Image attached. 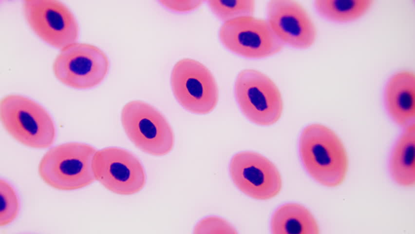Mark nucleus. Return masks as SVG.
Here are the masks:
<instances>
[{
    "label": "nucleus",
    "instance_id": "obj_1",
    "mask_svg": "<svg viewBox=\"0 0 415 234\" xmlns=\"http://www.w3.org/2000/svg\"><path fill=\"white\" fill-rule=\"evenodd\" d=\"M299 152L306 171L317 182L328 187L343 182L348 168L347 154L332 129L320 124L305 127L300 138Z\"/></svg>",
    "mask_w": 415,
    "mask_h": 234
},
{
    "label": "nucleus",
    "instance_id": "obj_2",
    "mask_svg": "<svg viewBox=\"0 0 415 234\" xmlns=\"http://www.w3.org/2000/svg\"><path fill=\"white\" fill-rule=\"evenodd\" d=\"M2 125L14 139L27 147H51L56 137L54 120L40 104L24 96L9 94L0 100Z\"/></svg>",
    "mask_w": 415,
    "mask_h": 234
},
{
    "label": "nucleus",
    "instance_id": "obj_3",
    "mask_svg": "<svg viewBox=\"0 0 415 234\" xmlns=\"http://www.w3.org/2000/svg\"><path fill=\"white\" fill-rule=\"evenodd\" d=\"M97 150L82 142H70L51 148L41 158L38 172L51 187L73 191L87 187L95 180L92 168Z\"/></svg>",
    "mask_w": 415,
    "mask_h": 234
},
{
    "label": "nucleus",
    "instance_id": "obj_4",
    "mask_svg": "<svg viewBox=\"0 0 415 234\" xmlns=\"http://www.w3.org/2000/svg\"><path fill=\"white\" fill-rule=\"evenodd\" d=\"M120 118L127 136L141 151L163 156L172 150L174 136L172 128L153 106L140 100L130 101L123 107Z\"/></svg>",
    "mask_w": 415,
    "mask_h": 234
},
{
    "label": "nucleus",
    "instance_id": "obj_5",
    "mask_svg": "<svg viewBox=\"0 0 415 234\" xmlns=\"http://www.w3.org/2000/svg\"><path fill=\"white\" fill-rule=\"evenodd\" d=\"M234 93L242 112L253 123L268 126L280 118L283 110L281 92L263 73L253 69L241 71L235 80Z\"/></svg>",
    "mask_w": 415,
    "mask_h": 234
},
{
    "label": "nucleus",
    "instance_id": "obj_6",
    "mask_svg": "<svg viewBox=\"0 0 415 234\" xmlns=\"http://www.w3.org/2000/svg\"><path fill=\"white\" fill-rule=\"evenodd\" d=\"M109 67V59L102 50L92 44L75 42L60 50L54 61L53 71L62 84L86 89L101 83Z\"/></svg>",
    "mask_w": 415,
    "mask_h": 234
},
{
    "label": "nucleus",
    "instance_id": "obj_7",
    "mask_svg": "<svg viewBox=\"0 0 415 234\" xmlns=\"http://www.w3.org/2000/svg\"><path fill=\"white\" fill-rule=\"evenodd\" d=\"M173 94L186 110L198 115L212 112L219 98L218 88L210 71L201 62L190 58L177 61L170 75Z\"/></svg>",
    "mask_w": 415,
    "mask_h": 234
},
{
    "label": "nucleus",
    "instance_id": "obj_8",
    "mask_svg": "<svg viewBox=\"0 0 415 234\" xmlns=\"http://www.w3.org/2000/svg\"><path fill=\"white\" fill-rule=\"evenodd\" d=\"M219 37L228 50L248 58L269 57L278 54L284 47L267 20L254 16L224 22L220 28Z\"/></svg>",
    "mask_w": 415,
    "mask_h": 234
},
{
    "label": "nucleus",
    "instance_id": "obj_9",
    "mask_svg": "<svg viewBox=\"0 0 415 234\" xmlns=\"http://www.w3.org/2000/svg\"><path fill=\"white\" fill-rule=\"evenodd\" d=\"M92 168L95 180L117 195H134L146 184V176L142 163L125 149L110 147L97 150Z\"/></svg>",
    "mask_w": 415,
    "mask_h": 234
},
{
    "label": "nucleus",
    "instance_id": "obj_10",
    "mask_svg": "<svg viewBox=\"0 0 415 234\" xmlns=\"http://www.w3.org/2000/svg\"><path fill=\"white\" fill-rule=\"evenodd\" d=\"M24 16L33 32L49 45L62 49L77 42L79 26L74 13L58 0H24Z\"/></svg>",
    "mask_w": 415,
    "mask_h": 234
},
{
    "label": "nucleus",
    "instance_id": "obj_11",
    "mask_svg": "<svg viewBox=\"0 0 415 234\" xmlns=\"http://www.w3.org/2000/svg\"><path fill=\"white\" fill-rule=\"evenodd\" d=\"M229 170L236 186L254 199H269L281 190L282 177L277 168L259 153L244 151L236 154L231 159Z\"/></svg>",
    "mask_w": 415,
    "mask_h": 234
},
{
    "label": "nucleus",
    "instance_id": "obj_12",
    "mask_svg": "<svg viewBox=\"0 0 415 234\" xmlns=\"http://www.w3.org/2000/svg\"><path fill=\"white\" fill-rule=\"evenodd\" d=\"M266 20L285 45L306 49L316 39V25L306 9L294 0H271L266 6Z\"/></svg>",
    "mask_w": 415,
    "mask_h": 234
},
{
    "label": "nucleus",
    "instance_id": "obj_13",
    "mask_svg": "<svg viewBox=\"0 0 415 234\" xmlns=\"http://www.w3.org/2000/svg\"><path fill=\"white\" fill-rule=\"evenodd\" d=\"M387 110L397 124L406 127L414 124L415 118V75L402 70L393 75L385 91Z\"/></svg>",
    "mask_w": 415,
    "mask_h": 234
},
{
    "label": "nucleus",
    "instance_id": "obj_14",
    "mask_svg": "<svg viewBox=\"0 0 415 234\" xmlns=\"http://www.w3.org/2000/svg\"><path fill=\"white\" fill-rule=\"evenodd\" d=\"M390 171L394 181L403 187L415 184V125L405 127L393 149Z\"/></svg>",
    "mask_w": 415,
    "mask_h": 234
},
{
    "label": "nucleus",
    "instance_id": "obj_15",
    "mask_svg": "<svg viewBox=\"0 0 415 234\" xmlns=\"http://www.w3.org/2000/svg\"><path fill=\"white\" fill-rule=\"evenodd\" d=\"M274 234H318L320 228L315 218L304 206L287 203L278 208L271 221Z\"/></svg>",
    "mask_w": 415,
    "mask_h": 234
},
{
    "label": "nucleus",
    "instance_id": "obj_16",
    "mask_svg": "<svg viewBox=\"0 0 415 234\" xmlns=\"http://www.w3.org/2000/svg\"><path fill=\"white\" fill-rule=\"evenodd\" d=\"M373 3V0H316L314 6L323 18L331 21L343 22L362 17Z\"/></svg>",
    "mask_w": 415,
    "mask_h": 234
},
{
    "label": "nucleus",
    "instance_id": "obj_17",
    "mask_svg": "<svg viewBox=\"0 0 415 234\" xmlns=\"http://www.w3.org/2000/svg\"><path fill=\"white\" fill-rule=\"evenodd\" d=\"M208 5L212 13L225 22L238 17L253 16L255 1L253 0H209Z\"/></svg>",
    "mask_w": 415,
    "mask_h": 234
},
{
    "label": "nucleus",
    "instance_id": "obj_18",
    "mask_svg": "<svg viewBox=\"0 0 415 234\" xmlns=\"http://www.w3.org/2000/svg\"><path fill=\"white\" fill-rule=\"evenodd\" d=\"M0 226H6L17 217L20 209L19 195L12 185L3 179L0 180Z\"/></svg>",
    "mask_w": 415,
    "mask_h": 234
},
{
    "label": "nucleus",
    "instance_id": "obj_19",
    "mask_svg": "<svg viewBox=\"0 0 415 234\" xmlns=\"http://www.w3.org/2000/svg\"><path fill=\"white\" fill-rule=\"evenodd\" d=\"M194 234H236L234 228L226 220L217 216H208L196 225Z\"/></svg>",
    "mask_w": 415,
    "mask_h": 234
},
{
    "label": "nucleus",
    "instance_id": "obj_20",
    "mask_svg": "<svg viewBox=\"0 0 415 234\" xmlns=\"http://www.w3.org/2000/svg\"><path fill=\"white\" fill-rule=\"evenodd\" d=\"M159 2L167 9L177 13L192 11L201 6L200 0H160Z\"/></svg>",
    "mask_w": 415,
    "mask_h": 234
}]
</instances>
